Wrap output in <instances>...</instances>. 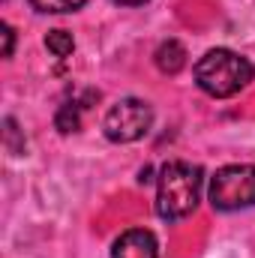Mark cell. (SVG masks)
Masks as SVG:
<instances>
[{"instance_id": "1", "label": "cell", "mask_w": 255, "mask_h": 258, "mask_svg": "<svg viewBox=\"0 0 255 258\" xmlns=\"http://www.w3.org/2000/svg\"><path fill=\"white\" fill-rule=\"evenodd\" d=\"M204 171L192 162H165L156 177V213L165 222L186 219L198 207Z\"/></svg>"}, {"instance_id": "2", "label": "cell", "mask_w": 255, "mask_h": 258, "mask_svg": "<svg viewBox=\"0 0 255 258\" xmlns=\"http://www.w3.org/2000/svg\"><path fill=\"white\" fill-rule=\"evenodd\" d=\"M252 78L255 66L231 48H210L195 63V84L207 96H216V99H228V96L240 93Z\"/></svg>"}, {"instance_id": "3", "label": "cell", "mask_w": 255, "mask_h": 258, "mask_svg": "<svg viewBox=\"0 0 255 258\" xmlns=\"http://www.w3.org/2000/svg\"><path fill=\"white\" fill-rule=\"evenodd\" d=\"M207 198H210L213 210H222V213L252 207L255 204V165L252 162L222 165L210 177Z\"/></svg>"}, {"instance_id": "4", "label": "cell", "mask_w": 255, "mask_h": 258, "mask_svg": "<svg viewBox=\"0 0 255 258\" xmlns=\"http://www.w3.org/2000/svg\"><path fill=\"white\" fill-rule=\"evenodd\" d=\"M153 126V108L144 99H120L117 105L108 108L105 120H102V132L108 141L114 144H132L138 138H144Z\"/></svg>"}, {"instance_id": "5", "label": "cell", "mask_w": 255, "mask_h": 258, "mask_svg": "<svg viewBox=\"0 0 255 258\" xmlns=\"http://www.w3.org/2000/svg\"><path fill=\"white\" fill-rule=\"evenodd\" d=\"M111 258H159V240L147 228H129L114 240Z\"/></svg>"}, {"instance_id": "6", "label": "cell", "mask_w": 255, "mask_h": 258, "mask_svg": "<svg viewBox=\"0 0 255 258\" xmlns=\"http://www.w3.org/2000/svg\"><path fill=\"white\" fill-rule=\"evenodd\" d=\"M153 63L159 72H165V75H177L183 66H186V48L177 42V39H165V42H159V48L153 51Z\"/></svg>"}, {"instance_id": "7", "label": "cell", "mask_w": 255, "mask_h": 258, "mask_svg": "<svg viewBox=\"0 0 255 258\" xmlns=\"http://www.w3.org/2000/svg\"><path fill=\"white\" fill-rule=\"evenodd\" d=\"M54 126L60 129L63 135L69 132H78L81 129V102H63L60 108H57V114H54Z\"/></svg>"}, {"instance_id": "8", "label": "cell", "mask_w": 255, "mask_h": 258, "mask_svg": "<svg viewBox=\"0 0 255 258\" xmlns=\"http://www.w3.org/2000/svg\"><path fill=\"white\" fill-rule=\"evenodd\" d=\"M45 48H48L54 57H69V54L75 51V39H72V33H66V30H51V33L45 36Z\"/></svg>"}, {"instance_id": "9", "label": "cell", "mask_w": 255, "mask_h": 258, "mask_svg": "<svg viewBox=\"0 0 255 258\" xmlns=\"http://www.w3.org/2000/svg\"><path fill=\"white\" fill-rule=\"evenodd\" d=\"M87 0H30V6L36 12H48V15H60V12H75L81 9Z\"/></svg>"}, {"instance_id": "10", "label": "cell", "mask_w": 255, "mask_h": 258, "mask_svg": "<svg viewBox=\"0 0 255 258\" xmlns=\"http://www.w3.org/2000/svg\"><path fill=\"white\" fill-rule=\"evenodd\" d=\"M0 30H3V57L9 60L12 57V51H15V30H12V24H0Z\"/></svg>"}, {"instance_id": "11", "label": "cell", "mask_w": 255, "mask_h": 258, "mask_svg": "<svg viewBox=\"0 0 255 258\" xmlns=\"http://www.w3.org/2000/svg\"><path fill=\"white\" fill-rule=\"evenodd\" d=\"M111 3H120V6H141V3H147V0H111Z\"/></svg>"}]
</instances>
